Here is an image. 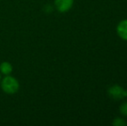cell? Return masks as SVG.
I'll return each instance as SVG.
<instances>
[{
	"label": "cell",
	"mask_w": 127,
	"mask_h": 126,
	"mask_svg": "<svg viewBox=\"0 0 127 126\" xmlns=\"http://www.w3.org/2000/svg\"><path fill=\"white\" fill-rule=\"evenodd\" d=\"M13 71V67L9 61H3L0 64V73L3 75H10Z\"/></svg>",
	"instance_id": "5"
},
{
	"label": "cell",
	"mask_w": 127,
	"mask_h": 126,
	"mask_svg": "<svg viewBox=\"0 0 127 126\" xmlns=\"http://www.w3.org/2000/svg\"><path fill=\"white\" fill-rule=\"evenodd\" d=\"M109 97L113 100H121L127 97V91L119 85H112L107 90Z\"/></svg>",
	"instance_id": "2"
},
{
	"label": "cell",
	"mask_w": 127,
	"mask_h": 126,
	"mask_svg": "<svg viewBox=\"0 0 127 126\" xmlns=\"http://www.w3.org/2000/svg\"><path fill=\"white\" fill-rule=\"evenodd\" d=\"M112 125L115 126H126L127 125V123L126 122V120L122 118H114V120L112 121Z\"/></svg>",
	"instance_id": "6"
},
{
	"label": "cell",
	"mask_w": 127,
	"mask_h": 126,
	"mask_svg": "<svg viewBox=\"0 0 127 126\" xmlns=\"http://www.w3.org/2000/svg\"><path fill=\"white\" fill-rule=\"evenodd\" d=\"M0 85H1V88L3 92L6 94H15L20 89L19 81L17 80V79H16L10 74L5 75V77L1 79Z\"/></svg>",
	"instance_id": "1"
},
{
	"label": "cell",
	"mask_w": 127,
	"mask_h": 126,
	"mask_svg": "<svg viewBox=\"0 0 127 126\" xmlns=\"http://www.w3.org/2000/svg\"><path fill=\"white\" fill-rule=\"evenodd\" d=\"M1 79H2V77H1V73H0V82H1Z\"/></svg>",
	"instance_id": "8"
},
{
	"label": "cell",
	"mask_w": 127,
	"mask_h": 126,
	"mask_svg": "<svg viewBox=\"0 0 127 126\" xmlns=\"http://www.w3.org/2000/svg\"><path fill=\"white\" fill-rule=\"evenodd\" d=\"M117 33L121 39L127 41V19L119 22L117 26Z\"/></svg>",
	"instance_id": "4"
},
{
	"label": "cell",
	"mask_w": 127,
	"mask_h": 126,
	"mask_svg": "<svg viewBox=\"0 0 127 126\" xmlns=\"http://www.w3.org/2000/svg\"><path fill=\"white\" fill-rule=\"evenodd\" d=\"M55 7L59 12L65 13L71 10L74 5V0H55Z\"/></svg>",
	"instance_id": "3"
},
{
	"label": "cell",
	"mask_w": 127,
	"mask_h": 126,
	"mask_svg": "<svg viewBox=\"0 0 127 126\" xmlns=\"http://www.w3.org/2000/svg\"><path fill=\"white\" fill-rule=\"evenodd\" d=\"M119 112L125 117H127V102H125L119 106Z\"/></svg>",
	"instance_id": "7"
}]
</instances>
